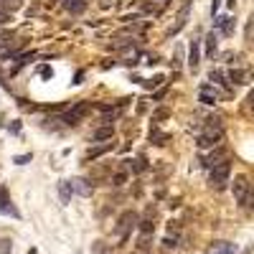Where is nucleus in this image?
Here are the masks:
<instances>
[{
    "mask_svg": "<svg viewBox=\"0 0 254 254\" xmlns=\"http://www.w3.org/2000/svg\"><path fill=\"white\" fill-rule=\"evenodd\" d=\"M221 140H224V127H221V120L219 117H208L206 120V125H203V130H201V135H198V147H216V145H221Z\"/></svg>",
    "mask_w": 254,
    "mask_h": 254,
    "instance_id": "obj_1",
    "label": "nucleus"
},
{
    "mask_svg": "<svg viewBox=\"0 0 254 254\" xmlns=\"http://www.w3.org/2000/svg\"><path fill=\"white\" fill-rule=\"evenodd\" d=\"M229 176H231V165L229 160L216 165V168H211V173H208V186L211 188H216V190H224L226 183H229Z\"/></svg>",
    "mask_w": 254,
    "mask_h": 254,
    "instance_id": "obj_2",
    "label": "nucleus"
},
{
    "mask_svg": "<svg viewBox=\"0 0 254 254\" xmlns=\"http://www.w3.org/2000/svg\"><path fill=\"white\" fill-rule=\"evenodd\" d=\"M135 224H140V216L135 214V211H125V214L117 219V226H115V234H117V239H127L130 237V231L135 229Z\"/></svg>",
    "mask_w": 254,
    "mask_h": 254,
    "instance_id": "obj_3",
    "label": "nucleus"
},
{
    "mask_svg": "<svg viewBox=\"0 0 254 254\" xmlns=\"http://www.w3.org/2000/svg\"><path fill=\"white\" fill-rule=\"evenodd\" d=\"M229 160V150H226V147L224 145H216V147H211V150L201 158V163L208 168V171H211V168H216V165H221V163H226Z\"/></svg>",
    "mask_w": 254,
    "mask_h": 254,
    "instance_id": "obj_4",
    "label": "nucleus"
},
{
    "mask_svg": "<svg viewBox=\"0 0 254 254\" xmlns=\"http://www.w3.org/2000/svg\"><path fill=\"white\" fill-rule=\"evenodd\" d=\"M231 190H234V198H237V203H247V198H249V190H252V183L244 178V176H237L234 178V183H231Z\"/></svg>",
    "mask_w": 254,
    "mask_h": 254,
    "instance_id": "obj_5",
    "label": "nucleus"
},
{
    "mask_svg": "<svg viewBox=\"0 0 254 254\" xmlns=\"http://www.w3.org/2000/svg\"><path fill=\"white\" fill-rule=\"evenodd\" d=\"M71 188H74V193L84 196V198H89L94 193V186H92V178H71Z\"/></svg>",
    "mask_w": 254,
    "mask_h": 254,
    "instance_id": "obj_6",
    "label": "nucleus"
},
{
    "mask_svg": "<svg viewBox=\"0 0 254 254\" xmlns=\"http://www.w3.org/2000/svg\"><path fill=\"white\" fill-rule=\"evenodd\" d=\"M87 110H89V104H87V102H79L71 112L64 115V125H79V120L87 115Z\"/></svg>",
    "mask_w": 254,
    "mask_h": 254,
    "instance_id": "obj_7",
    "label": "nucleus"
},
{
    "mask_svg": "<svg viewBox=\"0 0 254 254\" xmlns=\"http://www.w3.org/2000/svg\"><path fill=\"white\" fill-rule=\"evenodd\" d=\"M198 99L203 104H208V107H211V104H216L219 102V92H216L214 84H203V87L198 89Z\"/></svg>",
    "mask_w": 254,
    "mask_h": 254,
    "instance_id": "obj_8",
    "label": "nucleus"
},
{
    "mask_svg": "<svg viewBox=\"0 0 254 254\" xmlns=\"http://www.w3.org/2000/svg\"><path fill=\"white\" fill-rule=\"evenodd\" d=\"M0 214H10V216H20L18 214V208L13 206V201H10V196H8V190L5 188H0Z\"/></svg>",
    "mask_w": 254,
    "mask_h": 254,
    "instance_id": "obj_9",
    "label": "nucleus"
},
{
    "mask_svg": "<svg viewBox=\"0 0 254 254\" xmlns=\"http://www.w3.org/2000/svg\"><path fill=\"white\" fill-rule=\"evenodd\" d=\"M206 254H239V249H237V244H231V242H214Z\"/></svg>",
    "mask_w": 254,
    "mask_h": 254,
    "instance_id": "obj_10",
    "label": "nucleus"
},
{
    "mask_svg": "<svg viewBox=\"0 0 254 254\" xmlns=\"http://www.w3.org/2000/svg\"><path fill=\"white\" fill-rule=\"evenodd\" d=\"M198 64H201V41H190V49H188V66L196 71Z\"/></svg>",
    "mask_w": 254,
    "mask_h": 254,
    "instance_id": "obj_11",
    "label": "nucleus"
},
{
    "mask_svg": "<svg viewBox=\"0 0 254 254\" xmlns=\"http://www.w3.org/2000/svg\"><path fill=\"white\" fill-rule=\"evenodd\" d=\"M112 142H104V145H97V147H89L87 153H84V160H97V158H102L104 153H110L112 150Z\"/></svg>",
    "mask_w": 254,
    "mask_h": 254,
    "instance_id": "obj_12",
    "label": "nucleus"
},
{
    "mask_svg": "<svg viewBox=\"0 0 254 254\" xmlns=\"http://www.w3.org/2000/svg\"><path fill=\"white\" fill-rule=\"evenodd\" d=\"M254 76L249 69H231L229 71V81H234V84H249Z\"/></svg>",
    "mask_w": 254,
    "mask_h": 254,
    "instance_id": "obj_13",
    "label": "nucleus"
},
{
    "mask_svg": "<svg viewBox=\"0 0 254 254\" xmlns=\"http://www.w3.org/2000/svg\"><path fill=\"white\" fill-rule=\"evenodd\" d=\"M214 23L221 28L224 36H231V33H234V18H231V15H221V18L214 20Z\"/></svg>",
    "mask_w": 254,
    "mask_h": 254,
    "instance_id": "obj_14",
    "label": "nucleus"
},
{
    "mask_svg": "<svg viewBox=\"0 0 254 254\" xmlns=\"http://www.w3.org/2000/svg\"><path fill=\"white\" fill-rule=\"evenodd\" d=\"M155 208H147V214H145V219L140 221V231H142V234H150V231L155 229Z\"/></svg>",
    "mask_w": 254,
    "mask_h": 254,
    "instance_id": "obj_15",
    "label": "nucleus"
},
{
    "mask_svg": "<svg viewBox=\"0 0 254 254\" xmlns=\"http://www.w3.org/2000/svg\"><path fill=\"white\" fill-rule=\"evenodd\" d=\"M71 193H74L71 181H59V198H61V203H69L71 201Z\"/></svg>",
    "mask_w": 254,
    "mask_h": 254,
    "instance_id": "obj_16",
    "label": "nucleus"
},
{
    "mask_svg": "<svg viewBox=\"0 0 254 254\" xmlns=\"http://www.w3.org/2000/svg\"><path fill=\"white\" fill-rule=\"evenodd\" d=\"M61 5L69 13H81L84 8H87V0H61Z\"/></svg>",
    "mask_w": 254,
    "mask_h": 254,
    "instance_id": "obj_17",
    "label": "nucleus"
},
{
    "mask_svg": "<svg viewBox=\"0 0 254 254\" xmlns=\"http://www.w3.org/2000/svg\"><path fill=\"white\" fill-rule=\"evenodd\" d=\"M168 140H171V135H168V132H160L158 127H153V130H150V142L153 145H165Z\"/></svg>",
    "mask_w": 254,
    "mask_h": 254,
    "instance_id": "obj_18",
    "label": "nucleus"
},
{
    "mask_svg": "<svg viewBox=\"0 0 254 254\" xmlns=\"http://www.w3.org/2000/svg\"><path fill=\"white\" fill-rule=\"evenodd\" d=\"M208 81H214V84H221V87L229 92L231 87H229V81H226V76L221 74V71H216V69H211V74H208Z\"/></svg>",
    "mask_w": 254,
    "mask_h": 254,
    "instance_id": "obj_19",
    "label": "nucleus"
},
{
    "mask_svg": "<svg viewBox=\"0 0 254 254\" xmlns=\"http://www.w3.org/2000/svg\"><path fill=\"white\" fill-rule=\"evenodd\" d=\"M112 135H115L112 125H104V127H99V130H97L92 137H94V140H112Z\"/></svg>",
    "mask_w": 254,
    "mask_h": 254,
    "instance_id": "obj_20",
    "label": "nucleus"
},
{
    "mask_svg": "<svg viewBox=\"0 0 254 254\" xmlns=\"http://www.w3.org/2000/svg\"><path fill=\"white\" fill-rule=\"evenodd\" d=\"M110 183H112V186H125V183H127V168H122V171H115V173L110 176Z\"/></svg>",
    "mask_w": 254,
    "mask_h": 254,
    "instance_id": "obj_21",
    "label": "nucleus"
},
{
    "mask_svg": "<svg viewBox=\"0 0 254 254\" xmlns=\"http://www.w3.org/2000/svg\"><path fill=\"white\" fill-rule=\"evenodd\" d=\"M130 163V168L135 173H142V171H147V160H145V155H140V158H135V160H127Z\"/></svg>",
    "mask_w": 254,
    "mask_h": 254,
    "instance_id": "obj_22",
    "label": "nucleus"
},
{
    "mask_svg": "<svg viewBox=\"0 0 254 254\" xmlns=\"http://www.w3.org/2000/svg\"><path fill=\"white\" fill-rule=\"evenodd\" d=\"M206 54H208V56L216 54V33H208V36H206Z\"/></svg>",
    "mask_w": 254,
    "mask_h": 254,
    "instance_id": "obj_23",
    "label": "nucleus"
},
{
    "mask_svg": "<svg viewBox=\"0 0 254 254\" xmlns=\"http://www.w3.org/2000/svg\"><path fill=\"white\" fill-rule=\"evenodd\" d=\"M142 10L150 13V15H160V13H163V5H155V3H150V0H145V3H142Z\"/></svg>",
    "mask_w": 254,
    "mask_h": 254,
    "instance_id": "obj_24",
    "label": "nucleus"
},
{
    "mask_svg": "<svg viewBox=\"0 0 254 254\" xmlns=\"http://www.w3.org/2000/svg\"><path fill=\"white\" fill-rule=\"evenodd\" d=\"M20 5H23V0H0V8H5V10H18Z\"/></svg>",
    "mask_w": 254,
    "mask_h": 254,
    "instance_id": "obj_25",
    "label": "nucleus"
},
{
    "mask_svg": "<svg viewBox=\"0 0 254 254\" xmlns=\"http://www.w3.org/2000/svg\"><path fill=\"white\" fill-rule=\"evenodd\" d=\"M92 254H110V244L107 242H94L92 244Z\"/></svg>",
    "mask_w": 254,
    "mask_h": 254,
    "instance_id": "obj_26",
    "label": "nucleus"
},
{
    "mask_svg": "<svg viewBox=\"0 0 254 254\" xmlns=\"http://www.w3.org/2000/svg\"><path fill=\"white\" fill-rule=\"evenodd\" d=\"M13 252V242L10 239H0V254H10Z\"/></svg>",
    "mask_w": 254,
    "mask_h": 254,
    "instance_id": "obj_27",
    "label": "nucleus"
},
{
    "mask_svg": "<svg viewBox=\"0 0 254 254\" xmlns=\"http://www.w3.org/2000/svg\"><path fill=\"white\" fill-rule=\"evenodd\" d=\"M10 20H13L10 10H5V8H0V26H5V23H10Z\"/></svg>",
    "mask_w": 254,
    "mask_h": 254,
    "instance_id": "obj_28",
    "label": "nucleus"
},
{
    "mask_svg": "<svg viewBox=\"0 0 254 254\" xmlns=\"http://www.w3.org/2000/svg\"><path fill=\"white\" fill-rule=\"evenodd\" d=\"M181 61H183V56H181V46H178V49H176V56H173V61H171V64H173V69L181 66Z\"/></svg>",
    "mask_w": 254,
    "mask_h": 254,
    "instance_id": "obj_29",
    "label": "nucleus"
},
{
    "mask_svg": "<svg viewBox=\"0 0 254 254\" xmlns=\"http://www.w3.org/2000/svg\"><path fill=\"white\" fill-rule=\"evenodd\" d=\"M239 59H242L239 54H224V61H226V64H237Z\"/></svg>",
    "mask_w": 254,
    "mask_h": 254,
    "instance_id": "obj_30",
    "label": "nucleus"
},
{
    "mask_svg": "<svg viewBox=\"0 0 254 254\" xmlns=\"http://www.w3.org/2000/svg\"><path fill=\"white\" fill-rule=\"evenodd\" d=\"M15 163H18V165H26V163H31V153H26V155H18V158H15Z\"/></svg>",
    "mask_w": 254,
    "mask_h": 254,
    "instance_id": "obj_31",
    "label": "nucleus"
},
{
    "mask_svg": "<svg viewBox=\"0 0 254 254\" xmlns=\"http://www.w3.org/2000/svg\"><path fill=\"white\" fill-rule=\"evenodd\" d=\"M244 206L254 211V186H252V190H249V198H247V203H244Z\"/></svg>",
    "mask_w": 254,
    "mask_h": 254,
    "instance_id": "obj_32",
    "label": "nucleus"
},
{
    "mask_svg": "<svg viewBox=\"0 0 254 254\" xmlns=\"http://www.w3.org/2000/svg\"><path fill=\"white\" fill-rule=\"evenodd\" d=\"M165 117H168V110H158V112L153 115V120H155V122H160V120H165Z\"/></svg>",
    "mask_w": 254,
    "mask_h": 254,
    "instance_id": "obj_33",
    "label": "nucleus"
},
{
    "mask_svg": "<svg viewBox=\"0 0 254 254\" xmlns=\"http://www.w3.org/2000/svg\"><path fill=\"white\" fill-rule=\"evenodd\" d=\"M254 36V15L249 18V26H247V38H252Z\"/></svg>",
    "mask_w": 254,
    "mask_h": 254,
    "instance_id": "obj_34",
    "label": "nucleus"
},
{
    "mask_svg": "<svg viewBox=\"0 0 254 254\" xmlns=\"http://www.w3.org/2000/svg\"><path fill=\"white\" fill-rule=\"evenodd\" d=\"M247 107H249V110H254V89H252V92H249V97H247Z\"/></svg>",
    "mask_w": 254,
    "mask_h": 254,
    "instance_id": "obj_35",
    "label": "nucleus"
},
{
    "mask_svg": "<svg viewBox=\"0 0 254 254\" xmlns=\"http://www.w3.org/2000/svg\"><path fill=\"white\" fill-rule=\"evenodd\" d=\"M41 76H51V69L49 66H41Z\"/></svg>",
    "mask_w": 254,
    "mask_h": 254,
    "instance_id": "obj_36",
    "label": "nucleus"
},
{
    "mask_svg": "<svg viewBox=\"0 0 254 254\" xmlns=\"http://www.w3.org/2000/svg\"><path fill=\"white\" fill-rule=\"evenodd\" d=\"M226 5H229V8H234V5H237V0H226Z\"/></svg>",
    "mask_w": 254,
    "mask_h": 254,
    "instance_id": "obj_37",
    "label": "nucleus"
},
{
    "mask_svg": "<svg viewBox=\"0 0 254 254\" xmlns=\"http://www.w3.org/2000/svg\"><path fill=\"white\" fill-rule=\"evenodd\" d=\"M168 3H171V0H160V5H163V8H165V5H168Z\"/></svg>",
    "mask_w": 254,
    "mask_h": 254,
    "instance_id": "obj_38",
    "label": "nucleus"
},
{
    "mask_svg": "<svg viewBox=\"0 0 254 254\" xmlns=\"http://www.w3.org/2000/svg\"><path fill=\"white\" fill-rule=\"evenodd\" d=\"M28 254H38V249H28Z\"/></svg>",
    "mask_w": 254,
    "mask_h": 254,
    "instance_id": "obj_39",
    "label": "nucleus"
}]
</instances>
